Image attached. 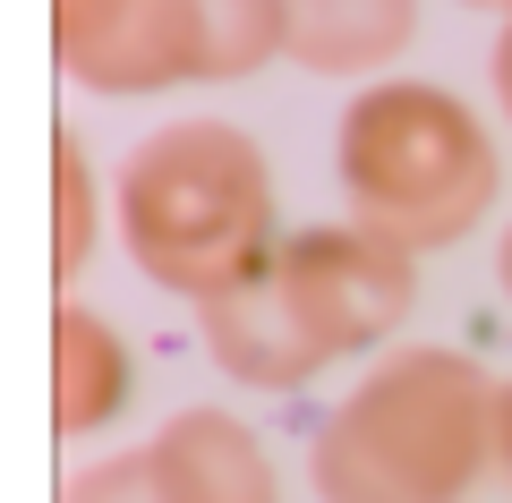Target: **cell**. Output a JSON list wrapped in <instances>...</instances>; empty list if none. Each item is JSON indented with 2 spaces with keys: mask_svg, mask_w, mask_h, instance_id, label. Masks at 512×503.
Returning <instances> with one entry per match:
<instances>
[{
  "mask_svg": "<svg viewBox=\"0 0 512 503\" xmlns=\"http://www.w3.org/2000/svg\"><path fill=\"white\" fill-rule=\"evenodd\" d=\"M419 307V256L384 248L359 222H316L274 239V256L197 307V333L222 376L256 393H299L333 359L393 342Z\"/></svg>",
  "mask_w": 512,
  "mask_h": 503,
  "instance_id": "obj_1",
  "label": "cell"
},
{
  "mask_svg": "<svg viewBox=\"0 0 512 503\" xmlns=\"http://www.w3.org/2000/svg\"><path fill=\"white\" fill-rule=\"evenodd\" d=\"M495 469V376L470 350H384L308 444L325 503H461Z\"/></svg>",
  "mask_w": 512,
  "mask_h": 503,
  "instance_id": "obj_2",
  "label": "cell"
},
{
  "mask_svg": "<svg viewBox=\"0 0 512 503\" xmlns=\"http://www.w3.org/2000/svg\"><path fill=\"white\" fill-rule=\"evenodd\" d=\"M111 222L146 282L205 307L274 256V162L231 120H163L128 145Z\"/></svg>",
  "mask_w": 512,
  "mask_h": 503,
  "instance_id": "obj_3",
  "label": "cell"
},
{
  "mask_svg": "<svg viewBox=\"0 0 512 503\" xmlns=\"http://www.w3.org/2000/svg\"><path fill=\"white\" fill-rule=\"evenodd\" d=\"M333 180H342L359 231H376L402 256H427L470 239L495 214L504 154L453 86L376 77V86L350 94L342 128H333Z\"/></svg>",
  "mask_w": 512,
  "mask_h": 503,
  "instance_id": "obj_4",
  "label": "cell"
},
{
  "mask_svg": "<svg viewBox=\"0 0 512 503\" xmlns=\"http://www.w3.org/2000/svg\"><path fill=\"white\" fill-rule=\"evenodd\" d=\"M282 52V0H60L52 60L86 94H171Z\"/></svg>",
  "mask_w": 512,
  "mask_h": 503,
  "instance_id": "obj_5",
  "label": "cell"
},
{
  "mask_svg": "<svg viewBox=\"0 0 512 503\" xmlns=\"http://www.w3.org/2000/svg\"><path fill=\"white\" fill-rule=\"evenodd\" d=\"M154 478L171 503H282L274 452L256 444V427H239L231 410H180L146 444Z\"/></svg>",
  "mask_w": 512,
  "mask_h": 503,
  "instance_id": "obj_6",
  "label": "cell"
},
{
  "mask_svg": "<svg viewBox=\"0 0 512 503\" xmlns=\"http://www.w3.org/2000/svg\"><path fill=\"white\" fill-rule=\"evenodd\" d=\"M128 393H137V359H128L120 324L60 299V316H52V427L69 444H86V435H103L128 410Z\"/></svg>",
  "mask_w": 512,
  "mask_h": 503,
  "instance_id": "obj_7",
  "label": "cell"
},
{
  "mask_svg": "<svg viewBox=\"0 0 512 503\" xmlns=\"http://www.w3.org/2000/svg\"><path fill=\"white\" fill-rule=\"evenodd\" d=\"M419 35V9L402 0H299L282 9V52L316 77H367L393 52H410Z\"/></svg>",
  "mask_w": 512,
  "mask_h": 503,
  "instance_id": "obj_8",
  "label": "cell"
},
{
  "mask_svg": "<svg viewBox=\"0 0 512 503\" xmlns=\"http://www.w3.org/2000/svg\"><path fill=\"white\" fill-rule=\"evenodd\" d=\"M94 248H103V180H94L86 137L60 128L52 137V273H60V299L94 265Z\"/></svg>",
  "mask_w": 512,
  "mask_h": 503,
  "instance_id": "obj_9",
  "label": "cell"
},
{
  "mask_svg": "<svg viewBox=\"0 0 512 503\" xmlns=\"http://www.w3.org/2000/svg\"><path fill=\"white\" fill-rule=\"evenodd\" d=\"M60 503H171V495H163L146 452H103V461L60 478Z\"/></svg>",
  "mask_w": 512,
  "mask_h": 503,
  "instance_id": "obj_10",
  "label": "cell"
},
{
  "mask_svg": "<svg viewBox=\"0 0 512 503\" xmlns=\"http://www.w3.org/2000/svg\"><path fill=\"white\" fill-rule=\"evenodd\" d=\"M487 77H495V103H504V120H512V18L495 26V52H487Z\"/></svg>",
  "mask_w": 512,
  "mask_h": 503,
  "instance_id": "obj_11",
  "label": "cell"
},
{
  "mask_svg": "<svg viewBox=\"0 0 512 503\" xmlns=\"http://www.w3.org/2000/svg\"><path fill=\"white\" fill-rule=\"evenodd\" d=\"M495 469L512 478V376L495 384Z\"/></svg>",
  "mask_w": 512,
  "mask_h": 503,
  "instance_id": "obj_12",
  "label": "cell"
},
{
  "mask_svg": "<svg viewBox=\"0 0 512 503\" xmlns=\"http://www.w3.org/2000/svg\"><path fill=\"white\" fill-rule=\"evenodd\" d=\"M495 273H504V299H512V222H504V248H495Z\"/></svg>",
  "mask_w": 512,
  "mask_h": 503,
  "instance_id": "obj_13",
  "label": "cell"
}]
</instances>
